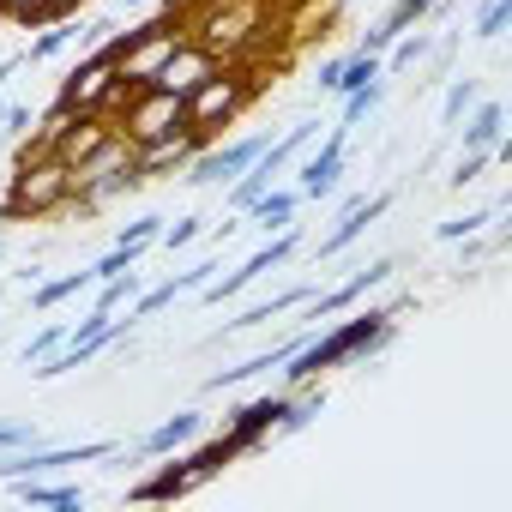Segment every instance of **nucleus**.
<instances>
[{
    "label": "nucleus",
    "instance_id": "nucleus-29",
    "mask_svg": "<svg viewBox=\"0 0 512 512\" xmlns=\"http://www.w3.org/2000/svg\"><path fill=\"white\" fill-rule=\"evenodd\" d=\"M61 344H67V326H61V320H49V326H43V332L19 350V356H25V368H37V362H43V356H55Z\"/></svg>",
    "mask_w": 512,
    "mask_h": 512
},
{
    "label": "nucleus",
    "instance_id": "nucleus-41",
    "mask_svg": "<svg viewBox=\"0 0 512 512\" xmlns=\"http://www.w3.org/2000/svg\"><path fill=\"white\" fill-rule=\"evenodd\" d=\"M121 7H139V0H121Z\"/></svg>",
    "mask_w": 512,
    "mask_h": 512
},
{
    "label": "nucleus",
    "instance_id": "nucleus-2",
    "mask_svg": "<svg viewBox=\"0 0 512 512\" xmlns=\"http://www.w3.org/2000/svg\"><path fill=\"white\" fill-rule=\"evenodd\" d=\"M67 199H73V163H61L55 151H43V157H25V163H19L7 199H0V217H7V223L49 217V211H61Z\"/></svg>",
    "mask_w": 512,
    "mask_h": 512
},
{
    "label": "nucleus",
    "instance_id": "nucleus-8",
    "mask_svg": "<svg viewBox=\"0 0 512 512\" xmlns=\"http://www.w3.org/2000/svg\"><path fill=\"white\" fill-rule=\"evenodd\" d=\"M344 139H350V127H338L332 121V133H326V145L302 163V199H332L338 193V181H344Z\"/></svg>",
    "mask_w": 512,
    "mask_h": 512
},
{
    "label": "nucleus",
    "instance_id": "nucleus-33",
    "mask_svg": "<svg viewBox=\"0 0 512 512\" xmlns=\"http://www.w3.org/2000/svg\"><path fill=\"white\" fill-rule=\"evenodd\" d=\"M199 229H205V217H181V223H169V229H157V241H163V247L175 253V247H187V241H193Z\"/></svg>",
    "mask_w": 512,
    "mask_h": 512
},
{
    "label": "nucleus",
    "instance_id": "nucleus-5",
    "mask_svg": "<svg viewBox=\"0 0 512 512\" xmlns=\"http://www.w3.org/2000/svg\"><path fill=\"white\" fill-rule=\"evenodd\" d=\"M109 85H115V49L103 43L97 55H85V61H79L73 73H67V85H61L55 109H67V115H79V109H97Z\"/></svg>",
    "mask_w": 512,
    "mask_h": 512
},
{
    "label": "nucleus",
    "instance_id": "nucleus-18",
    "mask_svg": "<svg viewBox=\"0 0 512 512\" xmlns=\"http://www.w3.org/2000/svg\"><path fill=\"white\" fill-rule=\"evenodd\" d=\"M296 211H302V193H278V187H266L260 199L247 205V217L260 223L266 235H272V229H290V223H296Z\"/></svg>",
    "mask_w": 512,
    "mask_h": 512
},
{
    "label": "nucleus",
    "instance_id": "nucleus-35",
    "mask_svg": "<svg viewBox=\"0 0 512 512\" xmlns=\"http://www.w3.org/2000/svg\"><path fill=\"white\" fill-rule=\"evenodd\" d=\"M67 13H79V0H37L31 25H55V19H67Z\"/></svg>",
    "mask_w": 512,
    "mask_h": 512
},
{
    "label": "nucleus",
    "instance_id": "nucleus-37",
    "mask_svg": "<svg viewBox=\"0 0 512 512\" xmlns=\"http://www.w3.org/2000/svg\"><path fill=\"white\" fill-rule=\"evenodd\" d=\"M37 13V0H0V19H13V25H31Z\"/></svg>",
    "mask_w": 512,
    "mask_h": 512
},
{
    "label": "nucleus",
    "instance_id": "nucleus-1",
    "mask_svg": "<svg viewBox=\"0 0 512 512\" xmlns=\"http://www.w3.org/2000/svg\"><path fill=\"white\" fill-rule=\"evenodd\" d=\"M404 308V296L392 302V308H368V314H356V320H344L338 332H326V338H308L296 356H290V386H308V380H320L326 368H338V362H350V356H362V350H380L386 338H392V314Z\"/></svg>",
    "mask_w": 512,
    "mask_h": 512
},
{
    "label": "nucleus",
    "instance_id": "nucleus-20",
    "mask_svg": "<svg viewBox=\"0 0 512 512\" xmlns=\"http://www.w3.org/2000/svg\"><path fill=\"white\" fill-rule=\"evenodd\" d=\"M79 290H97V272L85 266V272H67V278H43L37 290H31V302L37 308H55V302H67V296H79Z\"/></svg>",
    "mask_w": 512,
    "mask_h": 512
},
{
    "label": "nucleus",
    "instance_id": "nucleus-36",
    "mask_svg": "<svg viewBox=\"0 0 512 512\" xmlns=\"http://www.w3.org/2000/svg\"><path fill=\"white\" fill-rule=\"evenodd\" d=\"M0 127H7V133H25V127H31V109H25V103H0Z\"/></svg>",
    "mask_w": 512,
    "mask_h": 512
},
{
    "label": "nucleus",
    "instance_id": "nucleus-32",
    "mask_svg": "<svg viewBox=\"0 0 512 512\" xmlns=\"http://www.w3.org/2000/svg\"><path fill=\"white\" fill-rule=\"evenodd\" d=\"M157 229H163V217H139V223H127V229H121V241H115V247H139V253H145V247L157 241Z\"/></svg>",
    "mask_w": 512,
    "mask_h": 512
},
{
    "label": "nucleus",
    "instance_id": "nucleus-21",
    "mask_svg": "<svg viewBox=\"0 0 512 512\" xmlns=\"http://www.w3.org/2000/svg\"><path fill=\"white\" fill-rule=\"evenodd\" d=\"M434 55V37H392V61H380V73H410V67H422Z\"/></svg>",
    "mask_w": 512,
    "mask_h": 512
},
{
    "label": "nucleus",
    "instance_id": "nucleus-34",
    "mask_svg": "<svg viewBox=\"0 0 512 512\" xmlns=\"http://www.w3.org/2000/svg\"><path fill=\"white\" fill-rule=\"evenodd\" d=\"M13 446H37V428L31 422H0V452H13Z\"/></svg>",
    "mask_w": 512,
    "mask_h": 512
},
{
    "label": "nucleus",
    "instance_id": "nucleus-27",
    "mask_svg": "<svg viewBox=\"0 0 512 512\" xmlns=\"http://www.w3.org/2000/svg\"><path fill=\"white\" fill-rule=\"evenodd\" d=\"M476 97H482V91H476V79H452V85H446V109H440V121H446V127H458V121H464V109H470Z\"/></svg>",
    "mask_w": 512,
    "mask_h": 512
},
{
    "label": "nucleus",
    "instance_id": "nucleus-3",
    "mask_svg": "<svg viewBox=\"0 0 512 512\" xmlns=\"http://www.w3.org/2000/svg\"><path fill=\"white\" fill-rule=\"evenodd\" d=\"M253 97H260V79H253L247 67H211V73L187 91V127L211 139V127L235 121Z\"/></svg>",
    "mask_w": 512,
    "mask_h": 512
},
{
    "label": "nucleus",
    "instance_id": "nucleus-7",
    "mask_svg": "<svg viewBox=\"0 0 512 512\" xmlns=\"http://www.w3.org/2000/svg\"><path fill=\"white\" fill-rule=\"evenodd\" d=\"M199 145H205V133H193V127H175V133H163V139H145V145H133V163H139V175L151 181V175L187 169V163L199 157Z\"/></svg>",
    "mask_w": 512,
    "mask_h": 512
},
{
    "label": "nucleus",
    "instance_id": "nucleus-9",
    "mask_svg": "<svg viewBox=\"0 0 512 512\" xmlns=\"http://www.w3.org/2000/svg\"><path fill=\"white\" fill-rule=\"evenodd\" d=\"M109 133H115V121H103L97 109H79V115H67V121H61V133H55V145H49V151H55L61 163H73V169H79V163H85Z\"/></svg>",
    "mask_w": 512,
    "mask_h": 512
},
{
    "label": "nucleus",
    "instance_id": "nucleus-40",
    "mask_svg": "<svg viewBox=\"0 0 512 512\" xmlns=\"http://www.w3.org/2000/svg\"><path fill=\"white\" fill-rule=\"evenodd\" d=\"M19 67H25V55H7V61H0V85H7V79H13Z\"/></svg>",
    "mask_w": 512,
    "mask_h": 512
},
{
    "label": "nucleus",
    "instance_id": "nucleus-22",
    "mask_svg": "<svg viewBox=\"0 0 512 512\" xmlns=\"http://www.w3.org/2000/svg\"><path fill=\"white\" fill-rule=\"evenodd\" d=\"M374 79H380V55H350V61L338 67L332 91H338V97H350V91H362V85H374Z\"/></svg>",
    "mask_w": 512,
    "mask_h": 512
},
{
    "label": "nucleus",
    "instance_id": "nucleus-17",
    "mask_svg": "<svg viewBox=\"0 0 512 512\" xmlns=\"http://www.w3.org/2000/svg\"><path fill=\"white\" fill-rule=\"evenodd\" d=\"M302 302H308V284H302V290H284V296H272V302H260V308H247L241 320L217 326V332H211L205 344H223V338H235V332H253V326H272L278 314H290V308H302Z\"/></svg>",
    "mask_w": 512,
    "mask_h": 512
},
{
    "label": "nucleus",
    "instance_id": "nucleus-4",
    "mask_svg": "<svg viewBox=\"0 0 512 512\" xmlns=\"http://www.w3.org/2000/svg\"><path fill=\"white\" fill-rule=\"evenodd\" d=\"M175 127H187V97H175V91H163V85H139V91L127 97V109L115 115V133H127L133 145L163 139V133H175Z\"/></svg>",
    "mask_w": 512,
    "mask_h": 512
},
{
    "label": "nucleus",
    "instance_id": "nucleus-13",
    "mask_svg": "<svg viewBox=\"0 0 512 512\" xmlns=\"http://www.w3.org/2000/svg\"><path fill=\"white\" fill-rule=\"evenodd\" d=\"M386 211H392V193H380V199H362L356 211H344V217H338V229H332V235L320 241V260H338V253H344V247H350L356 235H368V229H374V223H380Z\"/></svg>",
    "mask_w": 512,
    "mask_h": 512
},
{
    "label": "nucleus",
    "instance_id": "nucleus-38",
    "mask_svg": "<svg viewBox=\"0 0 512 512\" xmlns=\"http://www.w3.org/2000/svg\"><path fill=\"white\" fill-rule=\"evenodd\" d=\"M380 49H392V31H386V25H374V31L362 37V55H380Z\"/></svg>",
    "mask_w": 512,
    "mask_h": 512
},
{
    "label": "nucleus",
    "instance_id": "nucleus-30",
    "mask_svg": "<svg viewBox=\"0 0 512 512\" xmlns=\"http://www.w3.org/2000/svg\"><path fill=\"white\" fill-rule=\"evenodd\" d=\"M488 163H494L488 151H464V157L452 163V175H446V187H458V193H464L470 181H482V169H488Z\"/></svg>",
    "mask_w": 512,
    "mask_h": 512
},
{
    "label": "nucleus",
    "instance_id": "nucleus-43",
    "mask_svg": "<svg viewBox=\"0 0 512 512\" xmlns=\"http://www.w3.org/2000/svg\"><path fill=\"white\" fill-rule=\"evenodd\" d=\"M0 290H7V284H0Z\"/></svg>",
    "mask_w": 512,
    "mask_h": 512
},
{
    "label": "nucleus",
    "instance_id": "nucleus-11",
    "mask_svg": "<svg viewBox=\"0 0 512 512\" xmlns=\"http://www.w3.org/2000/svg\"><path fill=\"white\" fill-rule=\"evenodd\" d=\"M284 410H290V398H253V404H241V410H235V422H229V434H235V446L247 452V446H260L266 434H278V422H284Z\"/></svg>",
    "mask_w": 512,
    "mask_h": 512
},
{
    "label": "nucleus",
    "instance_id": "nucleus-26",
    "mask_svg": "<svg viewBox=\"0 0 512 512\" xmlns=\"http://www.w3.org/2000/svg\"><path fill=\"white\" fill-rule=\"evenodd\" d=\"M434 7H440V0H398V7H392V13H386V19H380V25H386V31H392V37H404V31H410V25H416V19H428V13H434Z\"/></svg>",
    "mask_w": 512,
    "mask_h": 512
},
{
    "label": "nucleus",
    "instance_id": "nucleus-23",
    "mask_svg": "<svg viewBox=\"0 0 512 512\" xmlns=\"http://www.w3.org/2000/svg\"><path fill=\"white\" fill-rule=\"evenodd\" d=\"M380 103H386V73H380L374 85H362V91H350V97H344V115H338V127H356V121H362V115H374Z\"/></svg>",
    "mask_w": 512,
    "mask_h": 512
},
{
    "label": "nucleus",
    "instance_id": "nucleus-31",
    "mask_svg": "<svg viewBox=\"0 0 512 512\" xmlns=\"http://www.w3.org/2000/svg\"><path fill=\"white\" fill-rule=\"evenodd\" d=\"M506 25H512V0H488V7H482V19H476V37H482V43H494Z\"/></svg>",
    "mask_w": 512,
    "mask_h": 512
},
{
    "label": "nucleus",
    "instance_id": "nucleus-25",
    "mask_svg": "<svg viewBox=\"0 0 512 512\" xmlns=\"http://www.w3.org/2000/svg\"><path fill=\"white\" fill-rule=\"evenodd\" d=\"M133 296H139V272L127 266V272L103 278V290H97V308H103V314H115V308H121V302H133Z\"/></svg>",
    "mask_w": 512,
    "mask_h": 512
},
{
    "label": "nucleus",
    "instance_id": "nucleus-14",
    "mask_svg": "<svg viewBox=\"0 0 512 512\" xmlns=\"http://www.w3.org/2000/svg\"><path fill=\"white\" fill-rule=\"evenodd\" d=\"M199 428H205V416H199V410H175L169 422H157V428L139 440V458H169V452L193 446V440H199Z\"/></svg>",
    "mask_w": 512,
    "mask_h": 512
},
{
    "label": "nucleus",
    "instance_id": "nucleus-10",
    "mask_svg": "<svg viewBox=\"0 0 512 512\" xmlns=\"http://www.w3.org/2000/svg\"><path fill=\"white\" fill-rule=\"evenodd\" d=\"M392 272H398V260H374V266H362V272H356V278H350V284H338V290H332V296H320V308H314V314H308V320H314V326H320V320H332V314H344V308H356V302H362V296H368V290H380V284H386V278H392Z\"/></svg>",
    "mask_w": 512,
    "mask_h": 512
},
{
    "label": "nucleus",
    "instance_id": "nucleus-12",
    "mask_svg": "<svg viewBox=\"0 0 512 512\" xmlns=\"http://www.w3.org/2000/svg\"><path fill=\"white\" fill-rule=\"evenodd\" d=\"M302 344H308V332H302V338H284V344H272V350H260V356H247L241 368H217V374L205 380V392H223V386H241V380H260V374L284 368V362H290Z\"/></svg>",
    "mask_w": 512,
    "mask_h": 512
},
{
    "label": "nucleus",
    "instance_id": "nucleus-6",
    "mask_svg": "<svg viewBox=\"0 0 512 512\" xmlns=\"http://www.w3.org/2000/svg\"><path fill=\"white\" fill-rule=\"evenodd\" d=\"M260 151H266V139H229V145H217V151H199L181 181H187V187H229Z\"/></svg>",
    "mask_w": 512,
    "mask_h": 512
},
{
    "label": "nucleus",
    "instance_id": "nucleus-28",
    "mask_svg": "<svg viewBox=\"0 0 512 512\" xmlns=\"http://www.w3.org/2000/svg\"><path fill=\"white\" fill-rule=\"evenodd\" d=\"M494 217H500V205H494V211H470V217H446L434 235H440V241H464V235H482Z\"/></svg>",
    "mask_w": 512,
    "mask_h": 512
},
{
    "label": "nucleus",
    "instance_id": "nucleus-24",
    "mask_svg": "<svg viewBox=\"0 0 512 512\" xmlns=\"http://www.w3.org/2000/svg\"><path fill=\"white\" fill-rule=\"evenodd\" d=\"M79 31H85V25H67V19H55V25H43V37L31 43V55H25V61H55V55H61V49H67V43H73Z\"/></svg>",
    "mask_w": 512,
    "mask_h": 512
},
{
    "label": "nucleus",
    "instance_id": "nucleus-15",
    "mask_svg": "<svg viewBox=\"0 0 512 512\" xmlns=\"http://www.w3.org/2000/svg\"><path fill=\"white\" fill-rule=\"evenodd\" d=\"M211 67H217V61H211V55H205L199 43H181V49H175V55L163 61V73H157L151 85H163V91H175V97H187V91H193V85H199V79H205Z\"/></svg>",
    "mask_w": 512,
    "mask_h": 512
},
{
    "label": "nucleus",
    "instance_id": "nucleus-44",
    "mask_svg": "<svg viewBox=\"0 0 512 512\" xmlns=\"http://www.w3.org/2000/svg\"><path fill=\"white\" fill-rule=\"evenodd\" d=\"M163 7H169V0H163Z\"/></svg>",
    "mask_w": 512,
    "mask_h": 512
},
{
    "label": "nucleus",
    "instance_id": "nucleus-19",
    "mask_svg": "<svg viewBox=\"0 0 512 512\" xmlns=\"http://www.w3.org/2000/svg\"><path fill=\"white\" fill-rule=\"evenodd\" d=\"M13 488H19V500L49 506V512H73V506H85V494H79L73 482H37V476H19Z\"/></svg>",
    "mask_w": 512,
    "mask_h": 512
},
{
    "label": "nucleus",
    "instance_id": "nucleus-16",
    "mask_svg": "<svg viewBox=\"0 0 512 512\" xmlns=\"http://www.w3.org/2000/svg\"><path fill=\"white\" fill-rule=\"evenodd\" d=\"M500 133H506V109L494 97H476L464 109V151H488V145H500Z\"/></svg>",
    "mask_w": 512,
    "mask_h": 512
},
{
    "label": "nucleus",
    "instance_id": "nucleus-39",
    "mask_svg": "<svg viewBox=\"0 0 512 512\" xmlns=\"http://www.w3.org/2000/svg\"><path fill=\"white\" fill-rule=\"evenodd\" d=\"M338 67H344L338 55H332V61H320V91H332V79H338Z\"/></svg>",
    "mask_w": 512,
    "mask_h": 512
},
{
    "label": "nucleus",
    "instance_id": "nucleus-42",
    "mask_svg": "<svg viewBox=\"0 0 512 512\" xmlns=\"http://www.w3.org/2000/svg\"><path fill=\"white\" fill-rule=\"evenodd\" d=\"M332 7H350V0H332Z\"/></svg>",
    "mask_w": 512,
    "mask_h": 512
}]
</instances>
